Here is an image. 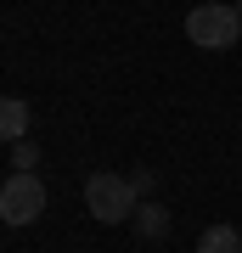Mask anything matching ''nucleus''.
I'll return each mask as SVG.
<instances>
[{
  "label": "nucleus",
  "mask_w": 242,
  "mask_h": 253,
  "mask_svg": "<svg viewBox=\"0 0 242 253\" xmlns=\"http://www.w3.org/2000/svg\"><path fill=\"white\" fill-rule=\"evenodd\" d=\"M237 11H242V0H237Z\"/></svg>",
  "instance_id": "1a4fd4ad"
},
{
  "label": "nucleus",
  "mask_w": 242,
  "mask_h": 253,
  "mask_svg": "<svg viewBox=\"0 0 242 253\" xmlns=\"http://www.w3.org/2000/svg\"><path fill=\"white\" fill-rule=\"evenodd\" d=\"M34 163H40V146H34V141H11V169L34 174Z\"/></svg>",
  "instance_id": "0eeeda50"
},
{
  "label": "nucleus",
  "mask_w": 242,
  "mask_h": 253,
  "mask_svg": "<svg viewBox=\"0 0 242 253\" xmlns=\"http://www.w3.org/2000/svg\"><path fill=\"white\" fill-rule=\"evenodd\" d=\"M135 186H130V174H107V169H96V174H85V208H90V219H101V225H124V219H135Z\"/></svg>",
  "instance_id": "f257e3e1"
},
{
  "label": "nucleus",
  "mask_w": 242,
  "mask_h": 253,
  "mask_svg": "<svg viewBox=\"0 0 242 253\" xmlns=\"http://www.w3.org/2000/svg\"><path fill=\"white\" fill-rule=\"evenodd\" d=\"M40 214H45V186H40V174L11 169L6 186H0V219H6V225H34Z\"/></svg>",
  "instance_id": "7ed1b4c3"
},
{
  "label": "nucleus",
  "mask_w": 242,
  "mask_h": 253,
  "mask_svg": "<svg viewBox=\"0 0 242 253\" xmlns=\"http://www.w3.org/2000/svg\"><path fill=\"white\" fill-rule=\"evenodd\" d=\"M0 141H28V101L23 96H0Z\"/></svg>",
  "instance_id": "20e7f679"
},
{
  "label": "nucleus",
  "mask_w": 242,
  "mask_h": 253,
  "mask_svg": "<svg viewBox=\"0 0 242 253\" xmlns=\"http://www.w3.org/2000/svg\"><path fill=\"white\" fill-rule=\"evenodd\" d=\"M186 40L197 51H231L237 40H242V11L237 6H192L186 11Z\"/></svg>",
  "instance_id": "f03ea898"
},
{
  "label": "nucleus",
  "mask_w": 242,
  "mask_h": 253,
  "mask_svg": "<svg viewBox=\"0 0 242 253\" xmlns=\"http://www.w3.org/2000/svg\"><path fill=\"white\" fill-rule=\"evenodd\" d=\"M130 186H135V197L146 203V197L158 191V174H152V169H135V174H130Z\"/></svg>",
  "instance_id": "6e6552de"
},
{
  "label": "nucleus",
  "mask_w": 242,
  "mask_h": 253,
  "mask_svg": "<svg viewBox=\"0 0 242 253\" xmlns=\"http://www.w3.org/2000/svg\"><path fill=\"white\" fill-rule=\"evenodd\" d=\"M197 253H242V231L220 219V225H208V231L197 236Z\"/></svg>",
  "instance_id": "423d86ee"
},
{
  "label": "nucleus",
  "mask_w": 242,
  "mask_h": 253,
  "mask_svg": "<svg viewBox=\"0 0 242 253\" xmlns=\"http://www.w3.org/2000/svg\"><path fill=\"white\" fill-rule=\"evenodd\" d=\"M130 225H135V231H141V236H146V242H163V236H169V208H163V203H152V197H146V203H135V219H130Z\"/></svg>",
  "instance_id": "39448f33"
}]
</instances>
